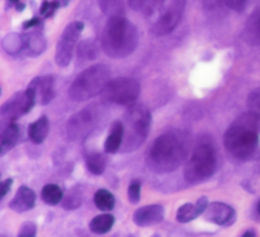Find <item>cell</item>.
I'll return each mask as SVG.
<instances>
[{"label":"cell","mask_w":260,"mask_h":237,"mask_svg":"<svg viewBox=\"0 0 260 237\" xmlns=\"http://www.w3.org/2000/svg\"><path fill=\"white\" fill-rule=\"evenodd\" d=\"M260 117L251 111L242 113L232 123L224 136L226 152L238 160H247L259 146Z\"/></svg>","instance_id":"obj_1"},{"label":"cell","mask_w":260,"mask_h":237,"mask_svg":"<svg viewBox=\"0 0 260 237\" xmlns=\"http://www.w3.org/2000/svg\"><path fill=\"white\" fill-rule=\"evenodd\" d=\"M187 157L186 137L180 132H168L157 137L147 155V166L156 173H171L182 166Z\"/></svg>","instance_id":"obj_2"},{"label":"cell","mask_w":260,"mask_h":237,"mask_svg":"<svg viewBox=\"0 0 260 237\" xmlns=\"http://www.w3.org/2000/svg\"><path fill=\"white\" fill-rule=\"evenodd\" d=\"M138 42V29L124 16H115L107 21L102 34V47L110 57H127L136 51Z\"/></svg>","instance_id":"obj_3"},{"label":"cell","mask_w":260,"mask_h":237,"mask_svg":"<svg viewBox=\"0 0 260 237\" xmlns=\"http://www.w3.org/2000/svg\"><path fill=\"white\" fill-rule=\"evenodd\" d=\"M186 0H150L146 6V18L150 30L157 37L167 36L182 20Z\"/></svg>","instance_id":"obj_4"},{"label":"cell","mask_w":260,"mask_h":237,"mask_svg":"<svg viewBox=\"0 0 260 237\" xmlns=\"http://www.w3.org/2000/svg\"><path fill=\"white\" fill-rule=\"evenodd\" d=\"M124 139L122 152L132 153L139 147L147 138L151 128V113L142 104H133L127 108L122 118Z\"/></svg>","instance_id":"obj_5"},{"label":"cell","mask_w":260,"mask_h":237,"mask_svg":"<svg viewBox=\"0 0 260 237\" xmlns=\"http://www.w3.org/2000/svg\"><path fill=\"white\" fill-rule=\"evenodd\" d=\"M111 81V73L106 66L96 64L78 74L69 87V97L74 102H85L102 94Z\"/></svg>","instance_id":"obj_6"},{"label":"cell","mask_w":260,"mask_h":237,"mask_svg":"<svg viewBox=\"0 0 260 237\" xmlns=\"http://www.w3.org/2000/svg\"><path fill=\"white\" fill-rule=\"evenodd\" d=\"M217 167V158L212 146H199L185 166V180L190 184H201L215 173Z\"/></svg>","instance_id":"obj_7"},{"label":"cell","mask_w":260,"mask_h":237,"mask_svg":"<svg viewBox=\"0 0 260 237\" xmlns=\"http://www.w3.org/2000/svg\"><path fill=\"white\" fill-rule=\"evenodd\" d=\"M141 93V85L137 80L129 77L113 78L102 93L104 101L120 106H133Z\"/></svg>","instance_id":"obj_8"},{"label":"cell","mask_w":260,"mask_h":237,"mask_svg":"<svg viewBox=\"0 0 260 237\" xmlns=\"http://www.w3.org/2000/svg\"><path fill=\"white\" fill-rule=\"evenodd\" d=\"M101 118V108H99L98 104L86 107L82 111H80V112H77L69 118L68 125H67L68 137L71 139H74V141L86 138L98 127Z\"/></svg>","instance_id":"obj_9"},{"label":"cell","mask_w":260,"mask_h":237,"mask_svg":"<svg viewBox=\"0 0 260 237\" xmlns=\"http://www.w3.org/2000/svg\"><path fill=\"white\" fill-rule=\"evenodd\" d=\"M83 29H85L83 22L74 21L65 27L64 32L60 36L56 45V52H55V60H56V64L60 68H65L71 64L74 50L77 47L78 39H80Z\"/></svg>","instance_id":"obj_10"},{"label":"cell","mask_w":260,"mask_h":237,"mask_svg":"<svg viewBox=\"0 0 260 237\" xmlns=\"http://www.w3.org/2000/svg\"><path fill=\"white\" fill-rule=\"evenodd\" d=\"M37 103L36 90L27 87L25 92L16 93L12 98L8 99L0 108V115L4 120L15 122L21 116L26 115Z\"/></svg>","instance_id":"obj_11"},{"label":"cell","mask_w":260,"mask_h":237,"mask_svg":"<svg viewBox=\"0 0 260 237\" xmlns=\"http://www.w3.org/2000/svg\"><path fill=\"white\" fill-rule=\"evenodd\" d=\"M204 218L217 225H231L236 220V210L224 202H213L204 211Z\"/></svg>","instance_id":"obj_12"},{"label":"cell","mask_w":260,"mask_h":237,"mask_svg":"<svg viewBox=\"0 0 260 237\" xmlns=\"http://www.w3.org/2000/svg\"><path fill=\"white\" fill-rule=\"evenodd\" d=\"M164 208L161 204H147L134 211L133 222L138 227H151L159 224L164 219Z\"/></svg>","instance_id":"obj_13"},{"label":"cell","mask_w":260,"mask_h":237,"mask_svg":"<svg viewBox=\"0 0 260 237\" xmlns=\"http://www.w3.org/2000/svg\"><path fill=\"white\" fill-rule=\"evenodd\" d=\"M29 87L36 90L37 102L42 106L50 103L55 97V77L53 76H42L30 82Z\"/></svg>","instance_id":"obj_14"},{"label":"cell","mask_w":260,"mask_h":237,"mask_svg":"<svg viewBox=\"0 0 260 237\" xmlns=\"http://www.w3.org/2000/svg\"><path fill=\"white\" fill-rule=\"evenodd\" d=\"M208 208V198L207 197H201L195 203H185L177 210L176 219L178 223H189L191 220L201 217L204 211Z\"/></svg>","instance_id":"obj_15"},{"label":"cell","mask_w":260,"mask_h":237,"mask_svg":"<svg viewBox=\"0 0 260 237\" xmlns=\"http://www.w3.org/2000/svg\"><path fill=\"white\" fill-rule=\"evenodd\" d=\"M36 201L37 196L34 190L27 187H20L17 192H16L15 197L12 198V201H11V203H9V208L12 209L13 211H16V213L21 214L34 209Z\"/></svg>","instance_id":"obj_16"},{"label":"cell","mask_w":260,"mask_h":237,"mask_svg":"<svg viewBox=\"0 0 260 237\" xmlns=\"http://www.w3.org/2000/svg\"><path fill=\"white\" fill-rule=\"evenodd\" d=\"M124 139V125L122 122H115L111 127V131L104 143V153L116 154L121 149Z\"/></svg>","instance_id":"obj_17"},{"label":"cell","mask_w":260,"mask_h":237,"mask_svg":"<svg viewBox=\"0 0 260 237\" xmlns=\"http://www.w3.org/2000/svg\"><path fill=\"white\" fill-rule=\"evenodd\" d=\"M20 127L16 123L11 122V124L7 125L0 136V155L2 157L6 155L11 149L15 147L20 138Z\"/></svg>","instance_id":"obj_18"},{"label":"cell","mask_w":260,"mask_h":237,"mask_svg":"<svg viewBox=\"0 0 260 237\" xmlns=\"http://www.w3.org/2000/svg\"><path fill=\"white\" fill-rule=\"evenodd\" d=\"M48 132H50V122L46 116H42L38 120L31 123L29 125V129H27L29 139L36 145L45 142V139L48 136Z\"/></svg>","instance_id":"obj_19"},{"label":"cell","mask_w":260,"mask_h":237,"mask_svg":"<svg viewBox=\"0 0 260 237\" xmlns=\"http://www.w3.org/2000/svg\"><path fill=\"white\" fill-rule=\"evenodd\" d=\"M113 224H115V217H113L112 214L104 213L95 217L94 219H91V222L89 224V228L92 233L104 234L108 233L112 229Z\"/></svg>","instance_id":"obj_20"},{"label":"cell","mask_w":260,"mask_h":237,"mask_svg":"<svg viewBox=\"0 0 260 237\" xmlns=\"http://www.w3.org/2000/svg\"><path fill=\"white\" fill-rule=\"evenodd\" d=\"M25 38V47L27 48V52L31 56H39L43 51L46 50V39L43 34L39 32H31L30 34H26Z\"/></svg>","instance_id":"obj_21"},{"label":"cell","mask_w":260,"mask_h":237,"mask_svg":"<svg viewBox=\"0 0 260 237\" xmlns=\"http://www.w3.org/2000/svg\"><path fill=\"white\" fill-rule=\"evenodd\" d=\"M83 203V192L81 189L80 185L71 188L69 192L67 193L62 198V208L65 210H76V209L81 208V204Z\"/></svg>","instance_id":"obj_22"},{"label":"cell","mask_w":260,"mask_h":237,"mask_svg":"<svg viewBox=\"0 0 260 237\" xmlns=\"http://www.w3.org/2000/svg\"><path fill=\"white\" fill-rule=\"evenodd\" d=\"M94 203L98 209L104 213L112 211L115 208L116 198L110 190L107 189H99L94 196Z\"/></svg>","instance_id":"obj_23"},{"label":"cell","mask_w":260,"mask_h":237,"mask_svg":"<svg viewBox=\"0 0 260 237\" xmlns=\"http://www.w3.org/2000/svg\"><path fill=\"white\" fill-rule=\"evenodd\" d=\"M42 199L48 206H56L64 198V193L61 188L56 184H47L42 189Z\"/></svg>","instance_id":"obj_24"},{"label":"cell","mask_w":260,"mask_h":237,"mask_svg":"<svg viewBox=\"0 0 260 237\" xmlns=\"http://www.w3.org/2000/svg\"><path fill=\"white\" fill-rule=\"evenodd\" d=\"M86 166L92 175H103L107 167V157L101 153H94L86 158Z\"/></svg>","instance_id":"obj_25"},{"label":"cell","mask_w":260,"mask_h":237,"mask_svg":"<svg viewBox=\"0 0 260 237\" xmlns=\"http://www.w3.org/2000/svg\"><path fill=\"white\" fill-rule=\"evenodd\" d=\"M25 47V38L18 34L11 33L3 39V48L11 55H16Z\"/></svg>","instance_id":"obj_26"},{"label":"cell","mask_w":260,"mask_h":237,"mask_svg":"<svg viewBox=\"0 0 260 237\" xmlns=\"http://www.w3.org/2000/svg\"><path fill=\"white\" fill-rule=\"evenodd\" d=\"M103 13L110 17L124 15V2L122 0H98Z\"/></svg>","instance_id":"obj_27"},{"label":"cell","mask_w":260,"mask_h":237,"mask_svg":"<svg viewBox=\"0 0 260 237\" xmlns=\"http://www.w3.org/2000/svg\"><path fill=\"white\" fill-rule=\"evenodd\" d=\"M247 106L252 113H255V115L260 117V87L252 90V92L248 94Z\"/></svg>","instance_id":"obj_28"},{"label":"cell","mask_w":260,"mask_h":237,"mask_svg":"<svg viewBox=\"0 0 260 237\" xmlns=\"http://www.w3.org/2000/svg\"><path fill=\"white\" fill-rule=\"evenodd\" d=\"M127 198L130 203H138L141 199V183L138 180H133L130 183L127 189Z\"/></svg>","instance_id":"obj_29"},{"label":"cell","mask_w":260,"mask_h":237,"mask_svg":"<svg viewBox=\"0 0 260 237\" xmlns=\"http://www.w3.org/2000/svg\"><path fill=\"white\" fill-rule=\"evenodd\" d=\"M60 7L62 6L59 0H56V2H43L41 7V15L45 16V17H51V16H53L55 11Z\"/></svg>","instance_id":"obj_30"},{"label":"cell","mask_w":260,"mask_h":237,"mask_svg":"<svg viewBox=\"0 0 260 237\" xmlns=\"http://www.w3.org/2000/svg\"><path fill=\"white\" fill-rule=\"evenodd\" d=\"M17 237H37V225L32 222H25L21 225Z\"/></svg>","instance_id":"obj_31"},{"label":"cell","mask_w":260,"mask_h":237,"mask_svg":"<svg viewBox=\"0 0 260 237\" xmlns=\"http://www.w3.org/2000/svg\"><path fill=\"white\" fill-rule=\"evenodd\" d=\"M228 8L233 9L236 12H242L245 11L246 7L248 6L250 0H224Z\"/></svg>","instance_id":"obj_32"},{"label":"cell","mask_w":260,"mask_h":237,"mask_svg":"<svg viewBox=\"0 0 260 237\" xmlns=\"http://www.w3.org/2000/svg\"><path fill=\"white\" fill-rule=\"evenodd\" d=\"M150 0H127V4L133 11H142L146 8Z\"/></svg>","instance_id":"obj_33"},{"label":"cell","mask_w":260,"mask_h":237,"mask_svg":"<svg viewBox=\"0 0 260 237\" xmlns=\"http://www.w3.org/2000/svg\"><path fill=\"white\" fill-rule=\"evenodd\" d=\"M13 184V179H7V180L3 181V184H2V198H4V197L7 196V193L11 190V187H12Z\"/></svg>","instance_id":"obj_34"},{"label":"cell","mask_w":260,"mask_h":237,"mask_svg":"<svg viewBox=\"0 0 260 237\" xmlns=\"http://www.w3.org/2000/svg\"><path fill=\"white\" fill-rule=\"evenodd\" d=\"M39 24H41V20H39L38 17H34V18H31V20H29L25 22L24 29H30V27H34Z\"/></svg>","instance_id":"obj_35"},{"label":"cell","mask_w":260,"mask_h":237,"mask_svg":"<svg viewBox=\"0 0 260 237\" xmlns=\"http://www.w3.org/2000/svg\"><path fill=\"white\" fill-rule=\"evenodd\" d=\"M242 237H255V231L250 229V231H246L245 233L242 234Z\"/></svg>","instance_id":"obj_36"},{"label":"cell","mask_w":260,"mask_h":237,"mask_svg":"<svg viewBox=\"0 0 260 237\" xmlns=\"http://www.w3.org/2000/svg\"><path fill=\"white\" fill-rule=\"evenodd\" d=\"M59 2H60V3H61L62 7H65V6H68L71 0H59Z\"/></svg>","instance_id":"obj_37"},{"label":"cell","mask_w":260,"mask_h":237,"mask_svg":"<svg viewBox=\"0 0 260 237\" xmlns=\"http://www.w3.org/2000/svg\"><path fill=\"white\" fill-rule=\"evenodd\" d=\"M16 8H17V11H22V9L25 8V6L22 3H17V7H16Z\"/></svg>","instance_id":"obj_38"},{"label":"cell","mask_w":260,"mask_h":237,"mask_svg":"<svg viewBox=\"0 0 260 237\" xmlns=\"http://www.w3.org/2000/svg\"><path fill=\"white\" fill-rule=\"evenodd\" d=\"M257 213H259V215H260V202L257 203Z\"/></svg>","instance_id":"obj_39"},{"label":"cell","mask_w":260,"mask_h":237,"mask_svg":"<svg viewBox=\"0 0 260 237\" xmlns=\"http://www.w3.org/2000/svg\"><path fill=\"white\" fill-rule=\"evenodd\" d=\"M9 2H13V3H16V4H17L18 2H20V0H9Z\"/></svg>","instance_id":"obj_40"},{"label":"cell","mask_w":260,"mask_h":237,"mask_svg":"<svg viewBox=\"0 0 260 237\" xmlns=\"http://www.w3.org/2000/svg\"><path fill=\"white\" fill-rule=\"evenodd\" d=\"M0 237H6V236H4V234H2V236H0Z\"/></svg>","instance_id":"obj_41"}]
</instances>
